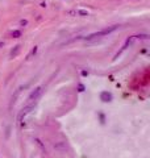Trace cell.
I'll return each instance as SVG.
<instances>
[{
  "label": "cell",
  "instance_id": "cell-7",
  "mask_svg": "<svg viewBox=\"0 0 150 158\" xmlns=\"http://www.w3.org/2000/svg\"><path fill=\"white\" fill-rule=\"evenodd\" d=\"M78 13L82 15V16H88V12H87V11H83V9H79Z\"/></svg>",
  "mask_w": 150,
  "mask_h": 158
},
{
  "label": "cell",
  "instance_id": "cell-4",
  "mask_svg": "<svg viewBox=\"0 0 150 158\" xmlns=\"http://www.w3.org/2000/svg\"><path fill=\"white\" fill-rule=\"evenodd\" d=\"M112 94L111 92H108V91H103V92H100V100L104 102V103H109V102H112Z\"/></svg>",
  "mask_w": 150,
  "mask_h": 158
},
{
  "label": "cell",
  "instance_id": "cell-2",
  "mask_svg": "<svg viewBox=\"0 0 150 158\" xmlns=\"http://www.w3.org/2000/svg\"><path fill=\"white\" fill-rule=\"evenodd\" d=\"M42 94V87H37L34 91H32V94L28 96V103H36L37 99L41 96Z\"/></svg>",
  "mask_w": 150,
  "mask_h": 158
},
{
  "label": "cell",
  "instance_id": "cell-11",
  "mask_svg": "<svg viewBox=\"0 0 150 158\" xmlns=\"http://www.w3.org/2000/svg\"><path fill=\"white\" fill-rule=\"evenodd\" d=\"M82 75L86 77V75H88V73H87V71H82Z\"/></svg>",
  "mask_w": 150,
  "mask_h": 158
},
{
  "label": "cell",
  "instance_id": "cell-8",
  "mask_svg": "<svg viewBox=\"0 0 150 158\" xmlns=\"http://www.w3.org/2000/svg\"><path fill=\"white\" fill-rule=\"evenodd\" d=\"M36 52H37V46H34V48L32 49V52H31V54H29V56H28V58H31V57L33 56V54H36Z\"/></svg>",
  "mask_w": 150,
  "mask_h": 158
},
{
  "label": "cell",
  "instance_id": "cell-6",
  "mask_svg": "<svg viewBox=\"0 0 150 158\" xmlns=\"http://www.w3.org/2000/svg\"><path fill=\"white\" fill-rule=\"evenodd\" d=\"M20 36H21V32H20V31H13L12 32V37L13 38H19Z\"/></svg>",
  "mask_w": 150,
  "mask_h": 158
},
{
  "label": "cell",
  "instance_id": "cell-10",
  "mask_svg": "<svg viewBox=\"0 0 150 158\" xmlns=\"http://www.w3.org/2000/svg\"><path fill=\"white\" fill-rule=\"evenodd\" d=\"M27 20H21V21H20V24H21V25H27Z\"/></svg>",
  "mask_w": 150,
  "mask_h": 158
},
{
  "label": "cell",
  "instance_id": "cell-5",
  "mask_svg": "<svg viewBox=\"0 0 150 158\" xmlns=\"http://www.w3.org/2000/svg\"><path fill=\"white\" fill-rule=\"evenodd\" d=\"M16 49H15V52H11V57H16L17 56V53L20 52V45H17V46H15Z\"/></svg>",
  "mask_w": 150,
  "mask_h": 158
},
{
  "label": "cell",
  "instance_id": "cell-3",
  "mask_svg": "<svg viewBox=\"0 0 150 158\" xmlns=\"http://www.w3.org/2000/svg\"><path fill=\"white\" fill-rule=\"evenodd\" d=\"M34 108V106L33 104H29V106H27L25 108H23V111L20 112V115H19V117H17V120H19V123H23V120L25 118V116L27 115H29V113L32 112V110Z\"/></svg>",
  "mask_w": 150,
  "mask_h": 158
},
{
  "label": "cell",
  "instance_id": "cell-1",
  "mask_svg": "<svg viewBox=\"0 0 150 158\" xmlns=\"http://www.w3.org/2000/svg\"><path fill=\"white\" fill-rule=\"evenodd\" d=\"M117 28H119V25H112L111 28H106V29H103V31H100V32H96V33H92V34H90V36H87L86 38H87V40H90V38H94V37H100V36H106V34H109L111 32L116 31Z\"/></svg>",
  "mask_w": 150,
  "mask_h": 158
},
{
  "label": "cell",
  "instance_id": "cell-9",
  "mask_svg": "<svg viewBox=\"0 0 150 158\" xmlns=\"http://www.w3.org/2000/svg\"><path fill=\"white\" fill-rule=\"evenodd\" d=\"M78 91H79V92H83V91H84V86L82 85V83L78 86Z\"/></svg>",
  "mask_w": 150,
  "mask_h": 158
}]
</instances>
